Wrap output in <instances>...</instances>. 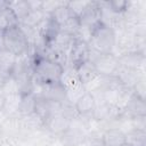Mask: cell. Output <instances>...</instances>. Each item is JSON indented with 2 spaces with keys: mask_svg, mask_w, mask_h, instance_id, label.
<instances>
[{
  "mask_svg": "<svg viewBox=\"0 0 146 146\" xmlns=\"http://www.w3.org/2000/svg\"><path fill=\"white\" fill-rule=\"evenodd\" d=\"M140 115H146L145 99L136 96L131 91V95L129 96V98L127 99L125 104L121 108V113H120L119 119L121 116H124L125 119H131L133 116H140Z\"/></svg>",
  "mask_w": 146,
  "mask_h": 146,
  "instance_id": "cell-8",
  "label": "cell"
},
{
  "mask_svg": "<svg viewBox=\"0 0 146 146\" xmlns=\"http://www.w3.org/2000/svg\"><path fill=\"white\" fill-rule=\"evenodd\" d=\"M125 146H146V131L131 129L125 132Z\"/></svg>",
  "mask_w": 146,
  "mask_h": 146,
  "instance_id": "cell-19",
  "label": "cell"
},
{
  "mask_svg": "<svg viewBox=\"0 0 146 146\" xmlns=\"http://www.w3.org/2000/svg\"><path fill=\"white\" fill-rule=\"evenodd\" d=\"M103 146H125V132L121 128L106 129L100 138Z\"/></svg>",
  "mask_w": 146,
  "mask_h": 146,
  "instance_id": "cell-14",
  "label": "cell"
},
{
  "mask_svg": "<svg viewBox=\"0 0 146 146\" xmlns=\"http://www.w3.org/2000/svg\"><path fill=\"white\" fill-rule=\"evenodd\" d=\"M104 17V9L103 3L95 2V1H88L86 8L80 14L79 19L81 23V26L87 27L91 31V29L103 21Z\"/></svg>",
  "mask_w": 146,
  "mask_h": 146,
  "instance_id": "cell-6",
  "label": "cell"
},
{
  "mask_svg": "<svg viewBox=\"0 0 146 146\" xmlns=\"http://www.w3.org/2000/svg\"><path fill=\"white\" fill-rule=\"evenodd\" d=\"M1 48L16 58L25 57L30 50V40L19 24L8 26L0 32Z\"/></svg>",
  "mask_w": 146,
  "mask_h": 146,
  "instance_id": "cell-2",
  "label": "cell"
},
{
  "mask_svg": "<svg viewBox=\"0 0 146 146\" xmlns=\"http://www.w3.org/2000/svg\"><path fill=\"white\" fill-rule=\"evenodd\" d=\"M116 43V32L113 26L102 21L96 24L90 32L89 46L92 52H113Z\"/></svg>",
  "mask_w": 146,
  "mask_h": 146,
  "instance_id": "cell-3",
  "label": "cell"
},
{
  "mask_svg": "<svg viewBox=\"0 0 146 146\" xmlns=\"http://www.w3.org/2000/svg\"><path fill=\"white\" fill-rule=\"evenodd\" d=\"M64 66L58 60L42 54H35L32 60L33 80L39 86L60 82L64 73Z\"/></svg>",
  "mask_w": 146,
  "mask_h": 146,
  "instance_id": "cell-1",
  "label": "cell"
},
{
  "mask_svg": "<svg viewBox=\"0 0 146 146\" xmlns=\"http://www.w3.org/2000/svg\"><path fill=\"white\" fill-rule=\"evenodd\" d=\"M39 26H40V36L43 41L44 47L46 48L52 47L58 34L60 33V25L50 15H47Z\"/></svg>",
  "mask_w": 146,
  "mask_h": 146,
  "instance_id": "cell-7",
  "label": "cell"
},
{
  "mask_svg": "<svg viewBox=\"0 0 146 146\" xmlns=\"http://www.w3.org/2000/svg\"><path fill=\"white\" fill-rule=\"evenodd\" d=\"M75 73H76V76H78L80 83L83 84V87L87 86L88 83H90L92 80H95L98 76V74L96 73L90 60L87 62L86 64L81 65L78 70H75Z\"/></svg>",
  "mask_w": 146,
  "mask_h": 146,
  "instance_id": "cell-16",
  "label": "cell"
},
{
  "mask_svg": "<svg viewBox=\"0 0 146 146\" xmlns=\"http://www.w3.org/2000/svg\"><path fill=\"white\" fill-rule=\"evenodd\" d=\"M117 58H119V64L121 67L137 71V72H140V70L144 67L145 55L143 51L131 50V51L122 52L120 56H117Z\"/></svg>",
  "mask_w": 146,
  "mask_h": 146,
  "instance_id": "cell-9",
  "label": "cell"
},
{
  "mask_svg": "<svg viewBox=\"0 0 146 146\" xmlns=\"http://www.w3.org/2000/svg\"><path fill=\"white\" fill-rule=\"evenodd\" d=\"M34 108H35V92L34 91L19 95L17 113H19L23 116H29L34 113Z\"/></svg>",
  "mask_w": 146,
  "mask_h": 146,
  "instance_id": "cell-15",
  "label": "cell"
},
{
  "mask_svg": "<svg viewBox=\"0 0 146 146\" xmlns=\"http://www.w3.org/2000/svg\"><path fill=\"white\" fill-rule=\"evenodd\" d=\"M0 48H1V38H0Z\"/></svg>",
  "mask_w": 146,
  "mask_h": 146,
  "instance_id": "cell-23",
  "label": "cell"
},
{
  "mask_svg": "<svg viewBox=\"0 0 146 146\" xmlns=\"http://www.w3.org/2000/svg\"><path fill=\"white\" fill-rule=\"evenodd\" d=\"M90 62L99 76L103 78H111L115 76L119 68V58L114 52H106V54H97L91 51Z\"/></svg>",
  "mask_w": 146,
  "mask_h": 146,
  "instance_id": "cell-4",
  "label": "cell"
},
{
  "mask_svg": "<svg viewBox=\"0 0 146 146\" xmlns=\"http://www.w3.org/2000/svg\"><path fill=\"white\" fill-rule=\"evenodd\" d=\"M90 57H91V48L89 43L87 41L75 38L68 51V62L71 68H73L74 71L78 70L81 65L89 62Z\"/></svg>",
  "mask_w": 146,
  "mask_h": 146,
  "instance_id": "cell-5",
  "label": "cell"
},
{
  "mask_svg": "<svg viewBox=\"0 0 146 146\" xmlns=\"http://www.w3.org/2000/svg\"><path fill=\"white\" fill-rule=\"evenodd\" d=\"M40 87H41L40 95L46 99L57 104H64L65 102H67V90L62 82L40 86Z\"/></svg>",
  "mask_w": 146,
  "mask_h": 146,
  "instance_id": "cell-10",
  "label": "cell"
},
{
  "mask_svg": "<svg viewBox=\"0 0 146 146\" xmlns=\"http://www.w3.org/2000/svg\"><path fill=\"white\" fill-rule=\"evenodd\" d=\"M71 124H72V120H70L67 116H65L60 112L51 114L43 123V125L49 131H51L52 133H56L58 136H60L63 132H65L71 127Z\"/></svg>",
  "mask_w": 146,
  "mask_h": 146,
  "instance_id": "cell-12",
  "label": "cell"
},
{
  "mask_svg": "<svg viewBox=\"0 0 146 146\" xmlns=\"http://www.w3.org/2000/svg\"><path fill=\"white\" fill-rule=\"evenodd\" d=\"M105 5L108 7V10L114 15H123L128 10L130 2L123 0H114V1L105 2Z\"/></svg>",
  "mask_w": 146,
  "mask_h": 146,
  "instance_id": "cell-21",
  "label": "cell"
},
{
  "mask_svg": "<svg viewBox=\"0 0 146 146\" xmlns=\"http://www.w3.org/2000/svg\"><path fill=\"white\" fill-rule=\"evenodd\" d=\"M129 120H130V122H131L132 129L145 131V128H146V115L133 116V117H131V119H129Z\"/></svg>",
  "mask_w": 146,
  "mask_h": 146,
  "instance_id": "cell-22",
  "label": "cell"
},
{
  "mask_svg": "<svg viewBox=\"0 0 146 146\" xmlns=\"http://www.w3.org/2000/svg\"><path fill=\"white\" fill-rule=\"evenodd\" d=\"M120 113H121V110L119 107L103 102L102 104H96V107L91 117L96 121L117 120L120 116Z\"/></svg>",
  "mask_w": 146,
  "mask_h": 146,
  "instance_id": "cell-13",
  "label": "cell"
},
{
  "mask_svg": "<svg viewBox=\"0 0 146 146\" xmlns=\"http://www.w3.org/2000/svg\"><path fill=\"white\" fill-rule=\"evenodd\" d=\"M96 104H97V102H96L95 95H92L89 91H84L74 102L73 107H74L78 115L88 117V116L92 115V113L95 111V107H96Z\"/></svg>",
  "mask_w": 146,
  "mask_h": 146,
  "instance_id": "cell-11",
  "label": "cell"
},
{
  "mask_svg": "<svg viewBox=\"0 0 146 146\" xmlns=\"http://www.w3.org/2000/svg\"><path fill=\"white\" fill-rule=\"evenodd\" d=\"M82 137L83 136H82L81 131H79L78 129L72 128V125L65 132H63L59 136L62 144L65 145V146H78V145H80L83 141Z\"/></svg>",
  "mask_w": 146,
  "mask_h": 146,
  "instance_id": "cell-17",
  "label": "cell"
},
{
  "mask_svg": "<svg viewBox=\"0 0 146 146\" xmlns=\"http://www.w3.org/2000/svg\"><path fill=\"white\" fill-rule=\"evenodd\" d=\"M16 59L17 58L14 55H11L10 52L0 48V71H6V72L10 73Z\"/></svg>",
  "mask_w": 146,
  "mask_h": 146,
  "instance_id": "cell-20",
  "label": "cell"
},
{
  "mask_svg": "<svg viewBox=\"0 0 146 146\" xmlns=\"http://www.w3.org/2000/svg\"><path fill=\"white\" fill-rule=\"evenodd\" d=\"M8 6L15 14V16L18 21V24L22 23L32 10L29 5V1H10V2H8Z\"/></svg>",
  "mask_w": 146,
  "mask_h": 146,
  "instance_id": "cell-18",
  "label": "cell"
}]
</instances>
